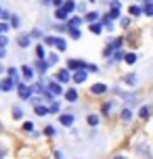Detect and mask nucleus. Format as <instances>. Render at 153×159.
Segmentation results:
<instances>
[{"instance_id":"f257e3e1","label":"nucleus","mask_w":153,"mask_h":159,"mask_svg":"<svg viewBox=\"0 0 153 159\" xmlns=\"http://www.w3.org/2000/svg\"><path fill=\"white\" fill-rule=\"evenodd\" d=\"M17 94H19V98H32V94H34V88H30V86H25V84H19L17 86Z\"/></svg>"},{"instance_id":"f03ea898","label":"nucleus","mask_w":153,"mask_h":159,"mask_svg":"<svg viewBox=\"0 0 153 159\" xmlns=\"http://www.w3.org/2000/svg\"><path fill=\"white\" fill-rule=\"evenodd\" d=\"M67 67H69V69H78V71H80V69H88V63L78 61V59H72V61L67 63Z\"/></svg>"},{"instance_id":"7ed1b4c3","label":"nucleus","mask_w":153,"mask_h":159,"mask_svg":"<svg viewBox=\"0 0 153 159\" xmlns=\"http://www.w3.org/2000/svg\"><path fill=\"white\" fill-rule=\"evenodd\" d=\"M82 17H72L69 19V23H67V30H80V25H82Z\"/></svg>"},{"instance_id":"20e7f679","label":"nucleus","mask_w":153,"mask_h":159,"mask_svg":"<svg viewBox=\"0 0 153 159\" xmlns=\"http://www.w3.org/2000/svg\"><path fill=\"white\" fill-rule=\"evenodd\" d=\"M69 80H72V75H69L67 69H61V71L57 73V82H59V84H65V82H69Z\"/></svg>"},{"instance_id":"39448f33","label":"nucleus","mask_w":153,"mask_h":159,"mask_svg":"<svg viewBox=\"0 0 153 159\" xmlns=\"http://www.w3.org/2000/svg\"><path fill=\"white\" fill-rule=\"evenodd\" d=\"M86 78H88V71H76L73 73V82H76V84H82V82H86Z\"/></svg>"},{"instance_id":"423d86ee","label":"nucleus","mask_w":153,"mask_h":159,"mask_svg":"<svg viewBox=\"0 0 153 159\" xmlns=\"http://www.w3.org/2000/svg\"><path fill=\"white\" fill-rule=\"evenodd\" d=\"M59 121H61V126H65V128H69L73 124V115H69V113H63L61 117H59Z\"/></svg>"},{"instance_id":"0eeeda50","label":"nucleus","mask_w":153,"mask_h":159,"mask_svg":"<svg viewBox=\"0 0 153 159\" xmlns=\"http://www.w3.org/2000/svg\"><path fill=\"white\" fill-rule=\"evenodd\" d=\"M90 92H92V94H105V92H107V86H105V84H92Z\"/></svg>"},{"instance_id":"6e6552de","label":"nucleus","mask_w":153,"mask_h":159,"mask_svg":"<svg viewBox=\"0 0 153 159\" xmlns=\"http://www.w3.org/2000/svg\"><path fill=\"white\" fill-rule=\"evenodd\" d=\"M49 92H50V94H61L63 88L59 86V82H50V84H49Z\"/></svg>"},{"instance_id":"1a4fd4ad","label":"nucleus","mask_w":153,"mask_h":159,"mask_svg":"<svg viewBox=\"0 0 153 159\" xmlns=\"http://www.w3.org/2000/svg\"><path fill=\"white\" fill-rule=\"evenodd\" d=\"M17 42H19V46H23V48H25V46H30V42H32V38H30V34H21Z\"/></svg>"},{"instance_id":"9d476101","label":"nucleus","mask_w":153,"mask_h":159,"mask_svg":"<svg viewBox=\"0 0 153 159\" xmlns=\"http://www.w3.org/2000/svg\"><path fill=\"white\" fill-rule=\"evenodd\" d=\"M97 19H99V13H97V11H90V13H86V15H84V21H90V25L97 23Z\"/></svg>"},{"instance_id":"9b49d317","label":"nucleus","mask_w":153,"mask_h":159,"mask_svg":"<svg viewBox=\"0 0 153 159\" xmlns=\"http://www.w3.org/2000/svg\"><path fill=\"white\" fill-rule=\"evenodd\" d=\"M65 98H67V101H69V103H76V101H78V90H67V92H65Z\"/></svg>"},{"instance_id":"f8f14e48","label":"nucleus","mask_w":153,"mask_h":159,"mask_svg":"<svg viewBox=\"0 0 153 159\" xmlns=\"http://www.w3.org/2000/svg\"><path fill=\"white\" fill-rule=\"evenodd\" d=\"M13 86H15V80H13V78H7L2 84H0V88H2V90H13Z\"/></svg>"},{"instance_id":"ddd939ff","label":"nucleus","mask_w":153,"mask_h":159,"mask_svg":"<svg viewBox=\"0 0 153 159\" xmlns=\"http://www.w3.org/2000/svg\"><path fill=\"white\" fill-rule=\"evenodd\" d=\"M21 71H23V78L25 80H32L34 78V69L30 67V65H23V67H21Z\"/></svg>"},{"instance_id":"4468645a","label":"nucleus","mask_w":153,"mask_h":159,"mask_svg":"<svg viewBox=\"0 0 153 159\" xmlns=\"http://www.w3.org/2000/svg\"><path fill=\"white\" fill-rule=\"evenodd\" d=\"M36 115H46V113H50V109L46 107V105H36Z\"/></svg>"},{"instance_id":"2eb2a0df","label":"nucleus","mask_w":153,"mask_h":159,"mask_svg":"<svg viewBox=\"0 0 153 159\" xmlns=\"http://www.w3.org/2000/svg\"><path fill=\"white\" fill-rule=\"evenodd\" d=\"M67 15H69V13H65L63 7L57 8V13H55V17H57V19H61V21H67Z\"/></svg>"},{"instance_id":"dca6fc26","label":"nucleus","mask_w":153,"mask_h":159,"mask_svg":"<svg viewBox=\"0 0 153 159\" xmlns=\"http://www.w3.org/2000/svg\"><path fill=\"white\" fill-rule=\"evenodd\" d=\"M36 55H38V61H44V46H42V44H38V46H36Z\"/></svg>"},{"instance_id":"f3484780","label":"nucleus","mask_w":153,"mask_h":159,"mask_svg":"<svg viewBox=\"0 0 153 159\" xmlns=\"http://www.w3.org/2000/svg\"><path fill=\"white\" fill-rule=\"evenodd\" d=\"M36 67L40 71H49V61H36Z\"/></svg>"},{"instance_id":"a211bd4d","label":"nucleus","mask_w":153,"mask_h":159,"mask_svg":"<svg viewBox=\"0 0 153 159\" xmlns=\"http://www.w3.org/2000/svg\"><path fill=\"white\" fill-rule=\"evenodd\" d=\"M124 61H126V63H128V65L137 63V55H134V52H128V55L124 57Z\"/></svg>"},{"instance_id":"6ab92c4d","label":"nucleus","mask_w":153,"mask_h":159,"mask_svg":"<svg viewBox=\"0 0 153 159\" xmlns=\"http://www.w3.org/2000/svg\"><path fill=\"white\" fill-rule=\"evenodd\" d=\"M73 8H76V4H73L72 0H67V2H65V4H63V11H65V13H72Z\"/></svg>"},{"instance_id":"aec40b11","label":"nucleus","mask_w":153,"mask_h":159,"mask_svg":"<svg viewBox=\"0 0 153 159\" xmlns=\"http://www.w3.org/2000/svg\"><path fill=\"white\" fill-rule=\"evenodd\" d=\"M141 13H143V8H141V7H134V4L130 7V15H132V17H138Z\"/></svg>"},{"instance_id":"412c9836","label":"nucleus","mask_w":153,"mask_h":159,"mask_svg":"<svg viewBox=\"0 0 153 159\" xmlns=\"http://www.w3.org/2000/svg\"><path fill=\"white\" fill-rule=\"evenodd\" d=\"M101 30H103V23H92L90 25V32L92 34H101Z\"/></svg>"},{"instance_id":"4be33fe9","label":"nucleus","mask_w":153,"mask_h":159,"mask_svg":"<svg viewBox=\"0 0 153 159\" xmlns=\"http://www.w3.org/2000/svg\"><path fill=\"white\" fill-rule=\"evenodd\" d=\"M57 48H59V50H65V48H67V42H65L63 38H57V44H55Z\"/></svg>"},{"instance_id":"5701e85b","label":"nucleus","mask_w":153,"mask_h":159,"mask_svg":"<svg viewBox=\"0 0 153 159\" xmlns=\"http://www.w3.org/2000/svg\"><path fill=\"white\" fill-rule=\"evenodd\" d=\"M122 119H124V121H130V119H132V111H130V109H124V111H122Z\"/></svg>"},{"instance_id":"b1692460","label":"nucleus","mask_w":153,"mask_h":159,"mask_svg":"<svg viewBox=\"0 0 153 159\" xmlns=\"http://www.w3.org/2000/svg\"><path fill=\"white\" fill-rule=\"evenodd\" d=\"M143 13L149 17H153V2H149V4H145V8H143Z\"/></svg>"},{"instance_id":"393cba45","label":"nucleus","mask_w":153,"mask_h":159,"mask_svg":"<svg viewBox=\"0 0 153 159\" xmlns=\"http://www.w3.org/2000/svg\"><path fill=\"white\" fill-rule=\"evenodd\" d=\"M44 42H46V46H55V44H57V38H55V36H46V38H44Z\"/></svg>"},{"instance_id":"a878e982","label":"nucleus","mask_w":153,"mask_h":159,"mask_svg":"<svg viewBox=\"0 0 153 159\" xmlns=\"http://www.w3.org/2000/svg\"><path fill=\"white\" fill-rule=\"evenodd\" d=\"M8 27H19V17H17V15L11 17V23H8Z\"/></svg>"},{"instance_id":"bb28decb","label":"nucleus","mask_w":153,"mask_h":159,"mask_svg":"<svg viewBox=\"0 0 153 159\" xmlns=\"http://www.w3.org/2000/svg\"><path fill=\"white\" fill-rule=\"evenodd\" d=\"M21 115H23V111H21V107H13V117H15V119H19Z\"/></svg>"},{"instance_id":"cd10ccee","label":"nucleus","mask_w":153,"mask_h":159,"mask_svg":"<svg viewBox=\"0 0 153 159\" xmlns=\"http://www.w3.org/2000/svg\"><path fill=\"white\" fill-rule=\"evenodd\" d=\"M97 124H99L97 115H88V126H97Z\"/></svg>"},{"instance_id":"c85d7f7f","label":"nucleus","mask_w":153,"mask_h":159,"mask_svg":"<svg viewBox=\"0 0 153 159\" xmlns=\"http://www.w3.org/2000/svg\"><path fill=\"white\" fill-rule=\"evenodd\" d=\"M69 34H72V38H76V40L82 38V32H80V30H69Z\"/></svg>"},{"instance_id":"c756f323","label":"nucleus","mask_w":153,"mask_h":159,"mask_svg":"<svg viewBox=\"0 0 153 159\" xmlns=\"http://www.w3.org/2000/svg\"><path fill=\"white\" fill-rule=\"evenodd\" d=\"M120 17V8H111V13H109V19H118Z\"/></svg>"},{"instance_id":"7c9ffc66","label":"nucleus","mask_w":153,"mask_h":159,"mask_svg":"<svg viewBox=\"0 0 153 159\" xmlns=\"http://www.w3.org/2000/svg\"><path fill=\"white\" fill-rule=\"evenodd\" d=\"M120 46H122V38H115V40L111 42V48H115V50H118Z\"/></svg>"},{"instance_id":"2f4dec72","label":"nucleus","mask_w":153,"mask_h":159,"mask_svg":"<svg viewBox=\"0 0 153 159\" xmlns=\"http://www.w3.org/2000/svg\"><path fill=\"white\" fill-rule=\"evenodd\" d=\"M8 78H13L17 82V69H15V67H11V69H8Z\"/></svg>"},{"instance_id":"473e14b6","label":"nucleus","mask_w":153,"mask_h":159,"mask_svg":"<svg viewBox=\"0 0 153 159\" xmlns=\"http://www.w3.org/2000/svg\"><path fill=\"white\" fill-rule=\"evenodd\" d=\"M141 117H143V119L149 117V107H143V109H141Z\"/></svg>"},{"instance_id":"72a5a7b5","label":"nucleus","mask_w":153,"mask_h":159,"mask_svg":"<svg viewBox=\"0 0 153 159\" xmlns=\"http://www.w3.org/2000/svg\"><path fill=\"white\" fill-rule=\"evenodd\" d=\"M111 105H113V103H105V105H103V113H105V115L111 111Z\"/></svg>"},{"instance_id":"f704fd0d","label":"nucleus","mask_w":153,"mask_h":159,"mask_svg":"<svg viewBox=\"0 0 153 159\" xmlns=\"http://www.w3.org/2000/svg\"><path fill=\"white\" fill-rule=\"evenodd\" d=\"M49 109H50V113H57V111H59V103H50Z\"/></svg>"},{"instance_id":"c9c22d12","label":"nucleus","mask_w":153,"mask_h":159,"mask_svg":"<svg viewBox=\"0 0 153 159\" xmlns=\"http://www.w3.org/2000/svg\"><path fill=\"white\" fill-rule=\"evenodd\" d=\"M57 61H59V57H57V55H50L49 57V65H55Z\"/></svg>"},{"instance_id":"e433bc0d","label":"nucleus","mask_w":153,"mask_h":159,"mask_svg":"<svg viewBox=\"0 0 153 159\" xmlns=\"http://www.w3.org/2000/svg\"><path fill=\"white\" fill-rule=\"evenodd\" d=\"M44 134H46V136H53V134H55V128H53V126H49L46 130H44Z\"/></svg>"},{"instance_id":"4c0bfd02","label":"nucleus","mask_w":153,"mask_h":159,"mask_svg":"<svg viewBox=\"0 0 153 159\" xmlns=\"http://www.w3.org/2000/svg\"><path fill=\"white\" fill-rule=\"evenodd\" d=\"M7 42H8L7 36H0V48H4V46H7Z\"/></svg>"},{"instance_id":"58836bf2","label":"nucleus","mask_w":153,"mask_h":159,"mask_svg":"<svg viewBox=\"0 0 153 159\" xmlns=\"http://www.w3.org/2000/svg\"><path fill=\"white\" fill-rule=\"evenodd\" d=\"M124 57H126V55H122L120 50H115V55H113V59H115V61H120V59H124Z\"/></svg>"},{"instance_id":"ea45409f","label":"nucleus","mask_w":153,"mask_h":159,"mask_svg":"<svg viewBox=\"0 0 153 159\" xmlns=\"http://www.w3.org/2000/svg\"><path fill=\"white\" fill-rule=\"evenodd\" d=\"M7 30H8V25H7V23H0V36L7 32Z\"/></svg>"},{"instance_id":"a19ab883","label":"nucleus","mask_w":153,"mask_h":159,"mask_svg":"<svg viewBox=\"0 0 153 159\" xmlns=\"http://www.w3.org/2000/svg\"><path fill=\"white\" fill-rule=\"evenodd\" d=\"M109 4H111V8H120L122 2H120V0H113V2H109Z\"/></svg>"},{"instance_id":"79ce46f5","label":"nucleus","mask_w":153,"mask_h":159,"mask_svg":"<svg viewBox=\"0 0 153 159\" xmlns=\"http://www.w3.org/2000/svg\"><path fill=\"white\" fill-rule=\"evenodd\" d=\"M124 80H126L128 84H134V80H137V78H134V75H126V78H124Z\"/></svg>"},{"instance_id":"37998d69","label":"nucleus","mask_w":153,"mask_h":159,"mask_svg":"<svg viewBox=\"0 0 153 159\" xmlns=\"http://www.w3.org/2000/svg\"><path fill=\"white\" fill-rule=\"evenodd\" d=\"M88 71H92V73H97V71H99V67H97V65H88Z\"/></svg>"},{"instance_id":"c03bdc74","label":"nucleus","mask_w":153,"mask_h":159,"mask_svg":"<svg viewBox=\"0 0 153 159\" xmlns=\"http://www.w3.org/2000/svg\"><path fill=\"white\" fill-rule=\"evenodd\" d=\"M23 128H25V130H34V124H32V121H27V124H23Z\"/></svg>"},{"instance_id":"a18cd8bd","label":"nucleus","mask_w":153,"mask_h":159,"mask_svg":"<svg viewBox=\"0 0 153 159\" xmlns=\"http://www.w3.org/2000/svg\"><path fill=\"white\" fill-rule=\"evenodd\" d=\"M53 4H55V7H59V8H61V4H63V0H53Z\"/></svg>"},{"instance_id":"49530a36","label":"nucleus","mask_w":153,"mask_h":159,"mask_svg":"<svg viewBox=\"0 0 153 159\" xmlns=\"http://www.w3.org/2000/svg\"><path fill=\"white\" fill-rule=\"evenodd\" d=\"M4 153H7V151H4V147H0V159L4 157Z\"/></svg>"},{"instance_id":"de8ad7c7","label":"nucleus","mask_w":153,"mask_h":159,"mask_svg":"<svg viewBox=\"0 0 153 159\" xmlns=\"http://www.w3.org/2000/svg\"><path fill=\"white\" fill-rule=\"evenodd\" d=\"M113 159H126V157H124V155H115Z\"/></svg>"},{"instance_id":"09e8293b","label":"nucleus","mask_w":153,"mask_h":159,"mask_svg":"<svg viewBox=\"0 0 153 159\" xmlns=\"http://www.w3.org/2000/svg\"><path fill=\"white\" fill-rule=\"evenodd\" d=\"M50 2H53V0H42V4H50Z\"/></svg>"},{"instance_id":"8fccbe9b","label":"nucleus","mask_w":153,"mask_h":159,"mask_svg":"<svg viewBox=\"0 0 153 159\" xmlns=\"http://www.w3.org/2000/svg\"><path fill=\"white\" fill-rule=\"evenodd\" d=\"M2 57H4V48H0V59H2Z\"/></svg>"},{"instance_id":"3c124183","label":"nucleus","mask_w":153,"mask_h":159,"mask_svg":"<svg viewBox=\"0 0 153 159\" xmlns=\"http://www.w3.org/2000/svg\"><path fill=\"white\" fill-rule=\"evenodd\" d=\"M0 71H2V65H0Z\"/></svg>"},{"instance_id":"603ef678","label":"nucleus","mask_w":153,"mask_h":159,"mask_svg":"<svg viewBox=\"0 0 153 159\" xmlns=\"http://www.w3.org/2000/svg\"><path fill=\"white\" fill-rule=\"evenodd\" d=\"M90 2H97V0H90Z\"/></svg>"},{"instance_id":"864d4df0","label":"nucleus","mask_w":153,"mask_h":159,"mask_svg":"<svg viewBox=\"0 0 153 159\" xmlns=\"http://www.w3.org/2000/svg\"><path fill=\"white\" fill-rule=\"evenodd\" d=\"M0 13H2V8H0Z\"/></svg>"}]
</instances>
